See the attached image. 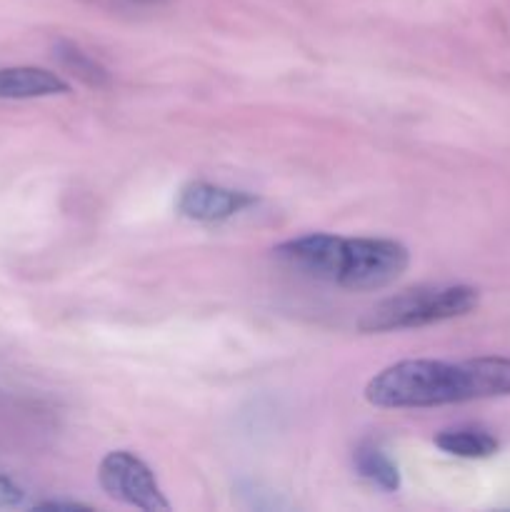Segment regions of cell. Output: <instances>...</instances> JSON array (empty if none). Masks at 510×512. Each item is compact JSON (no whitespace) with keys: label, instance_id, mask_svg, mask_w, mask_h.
<instances>
[{"label":"cell","instance_id":"1","mask_svg":"<svg viewBox=\"0 0 510 512\" xmlns=\"http://www.w3.org/2000/svg\"><path fill=\"white\" fill-rule=\"evenodd\" d=\"M508 395V358H473L463 363L400 360L375 373L365 385V400L375 408L390 410L440 408Z\"/></svg>","mask_w":510,"mask_h":512},{"label":"cell","instance_id":"2","mask_svg":"<svg viewBox=\"0 0 510 512\" xmlns=\"http://www.w3.org/2000/svg\"><path fill=\"white\" fill-rule=\"evenodd\" d=\"M283 268L338 285L343 290H380L400 278L410 265L403 243L390 238H343L333 233H308L273 248Z\"/></svg>","mask_w":510,"mask_h":512},{"label":"cell","instance_id":"3","mask_svg":"<svg viewBox=\"0 0 510 512\" xmlns=\"http://www.w3.org/2000/svg\"><path fill=\"white\" fill-rule=\"evenodd\" d=\"M478 303L480 293L473 285H418L375 303L360 318L358 330L378 335L425 328V325L463 318L473 313Z\"/></svg>","mask_w":510,"mask_h":512},{"label":"cell","instance_id":"4","mask_svg":"<svg viewBox=\"0 0 510 512\" xmlns=\"http://www.w3.org/2000/svg\"><path fill=\"white\" fill-rule=\"evenodd\" d=\"M98 483L118 503L138 510H170L153 470L128 450H113L98 465Z\"/></svg>","mask_w":510,"mask_h":512},{"label":"cell","instance_id":"5","mask_svg":"<svg viewBox=\"0 0 510 512\" xmlns=\"http://www.w3.org/2000/svg\"><path fill=\"white\" fill-rule=\"evenodd\" d=\"M258 205V198L245 190L223 188V185L205 183V180H193L180 188L175 210L180 218L193 220V223H225L235 215L245 213L248 208Z\"/></svg>","mask_w":510,"mask_h":512},{"label":"cell","instance_id":"6","mask_svg":"<svg viewBox=\"0 0 510 512\" xmlns=\"http://www.w3.org/2000/svg\"><path fill=\"white\" fill-rule=\"evenodd\" d=\"M70 93L68 80L35 65L0 68V100H35Z\"/></svg>","mask_w":510,"mask_h":512},{"label":"cell","instance_id":"7","mask_svg":"<svg viewBox=\"0 0 510 512\" xmlns=\"http://www.w3.org/2000/svg\"><path fill=\"white\" fill-rule=\"evenodd\" d=\"M435 445L443 453L455 455V458L483 460L493 458L500 450V443L495 435H490L483 428H450L435 435Z\"/></svg>","mask_w":510,"mask_h":512},{"label":"cell","instance_id":"8","mask_svg":"<svg viewBox=\"0 0 510 512\" xmlns=\"http://www.w3.org/2000/svg\"><path fill=\"white\" fill-rule=\"evenodd\" d=\"M353 465L355 473L363 480H368L370 485L380 488L383 493H398L400 488V470L398 465L390 460L388 453L378 448L373 443H363L353 453Z\"/></svg>","mask_w":510,"mask_h":512},{"label":"cell","instance_id":"9","mask_svg":"<svg viewBox=\"0 0 510 512\" xmlns=\"http://www.w3.org/2000/svg\"><path fill=\"white\" fill-rule=\"evenodd\" d=\"M55 58H58V63L63 65L68 73H73L75 78L83 80L90 88H108L110 85V73L105 70V65H100L93 55H88L75 43L60 40V43L55 45Z\"/></svg>","mask_w":510,"mask_h":512},{"label":"cell","instance_id":"10","mask_svg":"<svg viewBox=\"0 0 510 512\" xmlns=\"http://www.w3.org/2000/svg\"><path fill=\"white\" fill-rule=\"evenodd\" d=\"M23 490L13 483L10 478L0 475V508H13V505L23 503Z\"/></svg>","mask_w":510,"mask_h":512},{"label":"cell","instance_id":"11","mask_svg":"<svg viewBox=\"0 0 510 512\" xmlns=\"http://www.w3.org/2000/svg\"><path fill=\"white\" fill-rule=\"evenodd\" d=\"M38 510H90V505L75 503V500H43L35 505Z\"/></svg>","mask_w":510,"mask_h":512},{"label":"cell","instance_id":"12","mask_svg":"<svg viewBox=\"0 0 510 512\" xmlns=\"http://www.w3.org/2000/svg\"><path fill=\"white\" fill-rule=\"evenodd\" d=\"M135 3H153V0H135Z\"/></svg>","mask_w":510,"mask_h":512}]
</instances>
